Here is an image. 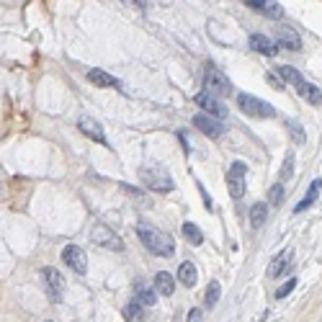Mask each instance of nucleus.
I'll return each instance as SVG.
<instances>
[{
  "mask_svg": "<svg viewBox=\"0 0 322 322\" xmlns=\"http://www.w3.org/2000/svg\"><path fill=\"white\" fill-rule=\"evenodd\" d=\"M237 106H240V111L252 116V119H273L276 116V108L268 101H263L258 96H250V93H237Z\"/></svg>",
  "mask_w": 322,
  "mask_h": 322,
  "instance_id": "obj_3",
  "label": "nucleus"
},
{
  "mask_svg": "<svg viewBox=\"0 0 322 322\" xmlns=\"http://www.w3.org/2000/svg\"><path fill=\"white\" fill-rule=\"evenodd\" d=\"M62 263L67 268H72L75 273H80V276L88 273V255H85V250L77 248V245H67L62 250Z\"/></svg>",
  "mask_w": 322,
  "mask_h": 322,
  "instance_id": "obj_7",
  "label": "nucleus"
},
{
  "mask_svg": "<svg viewBox=\"0 0 322 322\" xmlns=\"http://www.w3.org/2000/svg\"><path fill=\"white\" fill-rule=\"evenodd\" d=\"M155 289H157V294H163V296H170L176 291V279L170 276L168 271H157L155 273Z\"/></svg>",
  "mask_w": 322,
  "mask_h": 322,
  "instance_id": "obj_18",
  "label": "nucleus"
},
{
  "mask_svg": "<svg viewBox=\"0 0 322 322\" xmlns=\"http://www.w3.org/2000/svg\"><path fill=\"white\" fill-rule=\"evenodd\" d=\"M245 176H248V165L243 160H235L227 170V188L235 201H243V196H245Z\"/></svg>",
  "mask_w": 322,
  "mask_h": 322,
  "instance_id": "obj_5",
  "label": "nucleus"
},
{
  "mask_svg": "<svg viewBox=\"0 0 322 322\" xmlns=\"http://www.w3.org/2000/svg\"><path fill=\"white\" fill-rule=\"evenodd\" d=\"M88 80H90L96 88H121V80H119V77L103 72V70H98V67L88 70Z\"/></svg>",
  "mask_w": 322,
  "mask_h": 322,
  "instance_id": "obj_16",
  "label": "nucleus"
},
{
  "mask_svg": "<svg viewBox=\"0 0 322 322\" xmlns=\"http://www.w3.org/2000/svg\"><path fill=\"white\" fill-rule=\"evenodd\" d=\"M276 41H279V47L284 49H291V52H299L302 49V36L291 29V26H276Z\"/></svg>",
  "mask_w": 322,
  "mask_h": 322,
  "instance_id": "obj_11",
  "label": "nucleus"
},
{
  "mask_svg": "<svg viewBox=\"0 0 322 322\" xmlns=\"http://www.w3.org/2000/svg\"><path fill=\"white\" fill-rule=\"evenodd\" d=\"M178 281H180L183 286H196V281H199V268L193 266L191 260L180 263V266H178Z\"/></svg>",
  "mask_w": 322,
  "mask_h": 322,
  "instance_id": "obj_19",
  "label": "nucleus"
},
{
  "mask_svg": "<svg viewBox=\"0 0 322 322\" xmlns=\"http://www.w3.org/2000/svg\"><path fill=\"white\" fill-rule=\"evenodd\" d=\"M289 266H291V250H286L284 255H276L273 260H271V266H268V276H281V273H286L289 271Z\"/></svg>",
  "mask_w": 322,
  "mask_h": 322,
  "instance_id": "obj_21",
  "label": "nucleus"
},
{
  "mask_svg": "<svg viewBox=\"0 0 322 322\" xmlns=\"http://www.w3.org/2000/svg\"><path fill=\"white\" fill-rule=\"evenodd\" d=\"M296 93L302 96L307 103H312V106H320V103H322V90H320L317 85H312L309 80H304V83L296 88Z\"/></svg>",
  "mask_w": 322,
  "mask_h": 322,
  "instance_id": "obj_20",
  "label": "nucleus"
},
{
  "mask_svg": "<svg viewBox=\"0 0 322 322\" xmlns=\"http://www.w3.org/2000/svg\"><path fill=\"white\" fill-rule=\"evenodd\" d=\"M77 129L83 132L88 140H93V142H98V144H106L108 147V142H106V134H103V126L96 121V119H88V116H83L77 121Z\"/></svg>",
  "mask_w": 322,
  "mask_h": 322,
  "instance_id": "obj_12",
  "label": "nucleus"
},
{
  "mask_svg": "<svg viewBox=\"0 0 322 322\" xmlns=\"http://www.w3.org/2000/svg\"><path fill=\"white\" fill-rule=\"evenodd\" d=\"M137 237L142 240V245L149 252H155V255H160V258H173L176 243L168 232H163V229L149 227V224H137Z\"/></svg>",
  "mask_w": 322,
  "mask_h": 322,
  "instance_id": "obj_1",
  "label": "nucleus"
},
{
  "mask_svg": "<svg viewBox=\"0 0 322 322\" xmlns=\"http://www.w3.org/2000/svg\"><path fill=\"white\" fill-rule=\"evenodd\" d=\"M188 322H201V309H188Z\"/></svg>",
  "mask_w": 322,
  "mask_h": 322,
  "instance_id": "obj_33",
  "label": "nucleus"
},
{
  "mask_svg": "<svg viewBox=\"0 0 322 322\" xmlns=\"http://www.w3.org/2000/svg\"><path fill=\"white\" fill-rule=\"evenodd\" d=\"M268 80H271V85H273V88H284V83H279V80H276L273 75H268Z\"/></svg>",
  "mask_w": 322,
  "mask_h": 322,
  "instance_id": "obj_34",
  "label": "nucleus"
},
{
  "mask_svg": "<svg viewBox=\"0 0 322 322\" xmlns=\"http://www.w3.org/2000/svg\"><path fill=\"white\" fill-rule=\"evenodd\" d=\"M196 106L204 111V113H209V116H216V119H224L227 116V106L216 98V96H212L209 90H201V93H196Z\"/></svg>",
  "mask_w": 322,
  "mask_h": 322,
  "instance_id": "obj_8",
  "label": "nucleus"
},
{
  "mask_svg": "<svg viewBox=\"0 0 322 322\" xmlns=\"http://www.w3.org/2000/svg\"><path fill=\"white\" fill-rule=\"evenodd\" d=\"M199 191H201V196H204V204H206V209H209V212H214V206H212V199H209V193H206V188L201 186V183H199Z\"/></svg>",
  "mask_w": 322,
  "mask_h": 322,
  "instance_id": "obj_32",
  "label": "nucleus"
},
{
  "mask_svg": "<svg viewBox=\"0 0 322 322\" xmlns=\"http://www.w3.org/2000/svg\"><path fill=\"white\" fill-rule=\"evenodd\" d=\"M41 276H44V284H47V294H49V299L60 302V299L65 296V279H62V273H60V271H54V268H44Z\"/></svg>",
  "mask_w": 322,
  "mask_h": 322,
  "instance_id": "obj_9",
  "label": "nucleus"
},
{
  "mask_svg": "<svg viewBox=\"0 0 322 322\" xmlns=\"http://www.w3.org/2000/svg\"><path fill=\"white\" fill-rule=\"evenodd\" d=\"M134 302H140L142 307H152L157 302V289H155V284L149 286L144 281H137L134 284Z\"/></svg>",
  "mask_w": 322,
  "mask_h": 322,
  "instance_id": "obj_14",
  "label": "nucleus"
},
{
  "mask_svg": "<svg viewBox=\"0 0 322 322\" xmlns=\"http://www.w3.org/2000/svg\"><path fill=\"white\" fill-rule=\"evenodd\" d=\"M204 88L209 90L212 96H227V93H232V85H229L227 75H224L214 62H204Z\"/></svg>",
  "mask_w": 322,
  "mask_h": 322,
  "instance_id": "obj_4",
  "label": "nucleus"
},
{
  "mask_svg": "<svg viewBox=\"0 0 322 322\" xmlns=\"http://www.w3.org/2000/svg\"><path fill=\"white\" fill-rule=\"evenodd\" d=\"M193 126H196L199 132H204L206 137H212V140H216V137L224 134V124H219V119H216V116H209V113H196V119H193Z\"/></svg>",
  "mask_w": 322,
  "mask_h": 322,
  "instance_id": "obj_10",
  "label": "nucleus"
},
{
  "mask_svg": "<svg viewBox=\"0 0 322 322\" xmlns=\"http://www.w3.org/2000/svg\"><path fill=\"white\" fill-rule=\"evenodd\" d=\"M124 320L126 322H144V307L140 302H129L124 307Z\"/></svg>",
  "mask_w": 322,
  "mask_h": 322,
  "instance_id": "obj_25",
  "label": "nucleus"
},
{
  "mask_svg": "<svg viewBox=\"0 0 322 322\" xmlns=\"http://www.w3.org/2000/svg\"><path fill=\"white\" fill-rule=\"evenodd\" d=\"M250 47L266 54V57H276V52H279V41H273L271 36H266V34H252L250 36Z\"/></svg>",
  "mask_w": 322,
  "mask_h": 322,
  "instance_id": "obj_13",
  "label": "nucleus"
},
{
  "mask_svg": "<svg viewBox=\"0 0 322 322\" xmlns=\"http://www.w3.org/2000/svg\"><path fill=\"white\" fill-rule=\"evenodd\" d=\"M245 3L252 10H258V13L268 16V18H284V8L276 3V0H245Z\"/></svg>",
  "mask_w": 322,
  "mask_h": 322,
  "instance_id": "obj_15",
  "label": "nucleus"
},
{
  "mask_svg": "<svg viewBox=\"0 0 322 322\" xmlns=\"http://www.w3.org/2000/svg\"><path fill=\"white\" fill-rule=\"evenodd\" d=\"M291 176H294V152H286L284 165H281V170H279V180H281V183H286Z\"/></svg>",
  "mask_w": 322,
  "mask_h": 322,
  "instance_id": "obj_27",
  "label": "nucleus"
},
{
  "mask_svg": "<svg viewBox=\"0 0 322 322\" xmlns=\"http://www.w3.org/2000/svg\"><path fill=\"white\" fill-rule=\"evenodd\" d=\"M180 229H183V237H186L191 245H196V248H199V245L204 243V232H201V229L193 224V222H183Z\"/></svg>",
  "mask_w": 322,
  "mask_h": 322,
  "instance_id": "obj_24",
  "label": "nucleus"
},
{
  "mask_svg": "<svg viewBox=\"0 0 322 322\" xmlns=\"http://www.w3.org/2000/svg\"><path fill=\"white\" fill-rule=\"evenodd\" d=\"M320 191H322V180L317 178V180H312V183H309V188H307V193H304V199H302V201H299V204L294 206V212L299 214V212L309 209V206H312V204L320 199Z\"/></svg>",
  "mask_w": 322,
  "mask_h": 322,
  "instance_id": "obj_17",
  "label": "nucleus"
},
{
  "mask_svg": "<svg viewBox=\"0 0 322 322\" xmlns=\"http://www.w3.org/2000/svg\"><path fill=\"white\" fill-rule=\"evenodd\" d=\"M126 5H134V8H140V10H147L149 8V0H124Z\"/></svg>",
  "mask_w": 322,
  "mask_h": 322,
  "instance_id": "obj_31",
  "label": "nucleus"
},
{
  "mask_svg": "<svg viewBox=\"0 0 322 322\" xmlns=\"http://www.w3.org/2000/svg\"><path fill=\"white\" fill-rule=\"evenodd\" d=\"M281 201H284V186H281V180H279L268 191V206H281Z\"/></svg>",
  "mask_w": 322,
  "mask_h": 322,
  "instance_id": "obj_29",
  "label": "nucleus"
},
{
  "mask_svg": "<svg viewBox=\"0 0 322 322\" xmlns=\"http://www.w3.org/2000/svg\"><path fill=\"white\" fill-rule=\"evenodd\" d=\"M140 180L149 191H157V193H168L173 191V178L163 165H144L140 168Z\"/></svg>",
  "mask_w": 322,
  "mask_h": 322,
  "instance_id": "obj_2",
  "label": "nucleus"
},
{
  "mask_svg": "<svg viewBox=\"0 0 322 322\" xmlns=\"http://www.w3.org/2000/svg\"><path fill=\"white\" fill-rule=\"evenodd\" d=\"M279 75H281V80L284 83H289V85H294V88H299L304 83V75L299 72V70H294V67H289V65H284V67H279Z\"/></svg>",
  "mask_w": 322,
  "mask_h": 322,
  "instance_id": "obj_23",
  "label": "nucleus"
},
{
  "mask_svg": "<svg viewBox=\"0 0 322 322\" xmlns=\"http://www.w3.org/2000/svg\"><path fill=\"white\" fill-rule=\"evenodd\" d=\"M219 294H222V286L216 284V281H212V284H209V289H206L204 304H206V307H214L216 302H219Z\"/></svg>",
  "mask_w": 322,
  "mask_h": 322,
  "instance_id": "obj_28",
  "label": "nucleus"
},
{
  "mask_svg": "<svg viewBox=\"0 0 322 322\" xmlns=\"http://www.w3.org/2000/svg\"><path fill=\"white\" fill-rule=\"evenodd\" d=\"M90 240L98 245V248H106V250H113V252H121L124 250V240L113 232L111 227L106 224H93V229H90Z\"/></svg>",
  "mask_w": 322,
  "mask_h": 322,
  "instance_id": "obj_6",
  "label": "nucleus"
},
{
  "mask_svg": "<svg viewBox=\"0 0 322 322\" xmlns=\"http://www.w3.org/2000/svg\"><path fill=\"white\" fill-rule=\"evenodd\" d=\"M294 289H296V279H289V281H286V284L281 286L279 291H276V299H284V296H289Z\"/></svg>",
  "mask_w": 322,
  "mask_h": 322,
  "instance_id": "obj_30",
  "label": "nucleus"
},
{
  "mask_svg": "<svg viewBox=\"0 0 322 322\" xmlns=\"http://www.w3.org/2000/svg\"><path fill=\"white\" fill-rule=\"evenodd\" d=\"M286 132H289V137H291V142L294 144H304L307 142V134H304V129H302V126H299L296 121H291V119H286Z\"/></svg>",
  "mask_w": 322,
  "mask_h": 322,
  "instance_id": "obj_26",
  "label": "nucleus"
},
{
  "mask_svg": "<svg viewBox=\"0 0 322 322\" xmlns=\"http://www.w3.org/2000/svg\"><path fill=\"white\" fill-rule=\"evenodd\" d=\"M268 219V204H252L250 206V227H260Z\"/></svg>",
  "mask_w": 322,
  "mask_h": 322,
  "instance_id": "obj_22",
  "label": "nucleus"
}]
</instances>
